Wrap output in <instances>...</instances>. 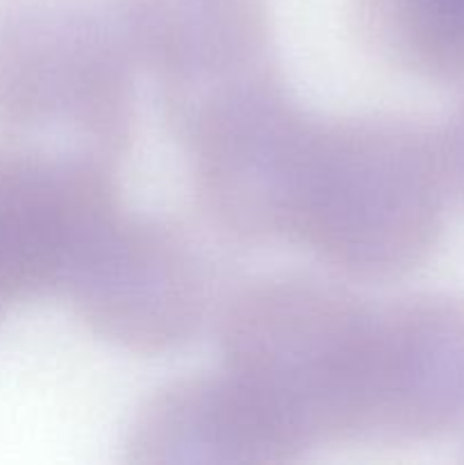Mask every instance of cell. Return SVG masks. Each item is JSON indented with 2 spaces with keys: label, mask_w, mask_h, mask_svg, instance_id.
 <instances>
[{
  "label": "cell",
  "mask_w": 464,
  "mask_h": 465,
  "mask_svg": "<svg viewBox=\"0 0 464 465\" xmlns=\"http://www.w3.org/2000/svg\"><path fill=\"white\" fill-rule=\"evenodd\" d=\"M139 73L180 143L226 109L285 84L268 0H116Z\"/></svg>",
  "instance_id": "5b68a950"
},
{
  "label": "cell",
  "mask_w": 464,
  "mask_h": 465,
  "mask_svg": "<svg viewBox=\"0 0 464 465\" xmlns=\"http://www.w3.org/2000/svg\"><path fill=\"white\" fill-rule=\"evenodd\" d=\"M464 431V298L376 304L367 440L426 443Z\"/></svg>",
  "instance_id": "8992f818"
},
{
  "label": "cell",
  "mask_w": 464,
  "mask_h": 465,
  "mask_svg": "<svg viewBox=\"0 0 464 465\" xmlns=\"http://www.w3.org/2000/svg\"><path fill=\"white\" fill-rule=\"evenodd\" d=\"M217 272L177 223L127 212L116 189L73 221L55 295L98 339L135 354L185 348L218 312Z\"/></svg>",
  "instance_id": "277c9868"
},
{
  "label": "cell",
  "mask_w": 464,
  "mask_h": 465,
  "mask_svg": "<svg viewBox=\"0 0 464 465\" xmlns=\"http://www.w3.org/2000/svg\"><path fill=\"white\" fill-rule=\"evenodd\" d=\"M376 304L344 284L273 272L235 286L217 312L230 372L308 452L367 440Z\"/></svg>",
  "instance_id": "7a4b0ae2"
},
{
  "label": "cell",
  "mask_w": 464,
  "mask_h": 465,
  "mask_svg": "<svg viewBox=\"0 0 464 465\" xmlns=\"http://www.w3.org/2000/svg\"><path fill=\"white\" fill-rule=\"evenodd\" d=\"M362 39L419 80L464 86V0H355Z\"/></svg>",
  "instance_id": "9c48e42d"
},
{
  "label": "cell",
  "mask_w": 464,
  "mask_h": 465,
  "mask_svg": "<svg viewBox=\"0 0 464 465\" xmlns=\"http://www.w3.org/2000/svg\"><path fill=\"white\" fill-rule=\"evenodd\" d=\"M136 73L116 0H0V127L18 153L116 175L136 134Z\"/></svg>",
  "instance_id": "3957f363"
},
{
  "label": "cell",
  "mask_w": 464,
  "mask_h": 465,
  "mask_svg": "<svg viewBox=\"0 0 464 465\" xmlns=\"http://www.w3.org/2000/svg\"><path fill=\"white\" fill-rule=\"evenodd\" d=\"M450 200L439 130L408 116L312 118L287 243L355 282L412 275L439 245Z\"/></svg>",
  "instance_id": "6da1fadb"
},
{
  "label": "cell",
  "mask_w": 464,
  "mask_h": 465,
  "mask_svg": "<svg viewBox=\"0 0 464 465\" xmlns=\"http://www.w3.org/2000/svg\"><path fill=\"white\" fill-rule=\"evenodd\" d=\"M135 465H287L305 450L230 375H189L159 386L127 427Z\"/></svg>",
  "instance_id": "52a82bcc"
},
{
  "label": "cell",
  "mask_w": 464,
  "mask_h": 465,
  "mask_svg": "<svg viewBox=\"0 0 464 465\" xmlns=\"http://www.w3.org/2000/svg\"><path fill=\"white\" fill-rule=\"evenodd\" d=\"M439 145L450 198L464 204V100L439 130Z\"/></svg>",
  "instance_id": "30bf717a"
},
{
  "label": "cell",
  "mask_w": 464,
  "mask_h": 465,
  "mask_svg": "<svg viewBox=\"0 0 464 465\" xmlns=\"http://www.w3.org/2000/svg\"><path fill=\"white\" fill-rule=\"evenodd\" d=\"M109 186L114 177L0 150V321L14 304L55 295L73 221Z\"/></svg>",
  "instance_id": "ba28073f"
}]
</instances>
